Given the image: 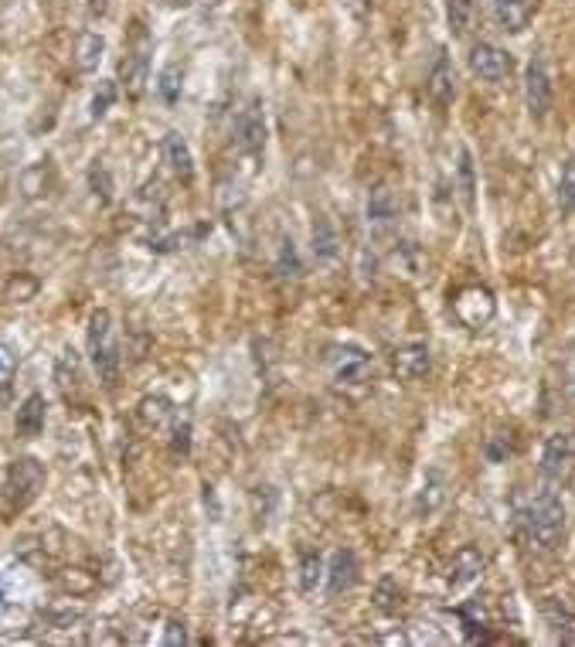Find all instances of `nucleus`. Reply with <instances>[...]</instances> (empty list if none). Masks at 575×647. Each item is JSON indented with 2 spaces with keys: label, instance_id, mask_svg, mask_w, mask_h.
Returning <instances> with one entry per match:
<instances>
[{
  "label": "nucleus",
  "instance_id": "f257e3e1",
  "mask_svg": "<svg viewBox=\"0 0 575 647\" xmlns=\"http://www.w3.org/2000/svg\"><path fill=\"white\" fill-rule=\"evenodd\" d=\"M514 525L528 549L552 552L565 532V504L555 491H538L518 508Z\"/></svg>",
  "mask_w": 575,
  "mask_h": 647
},
{
  "label": "nucleus",
  "instance_id": "f03ea898",
  "mask_svg": "<svg viewBox=\"0 0 575 647\" xmlns=\"http://www.w3.org/2000/svg\"><path fill=\"white\" fill-rule=\"evenodd\" d=\"M89 358H92V368H96L99 382L116 385V375H120V348H116L109 310H96V314L89 317Z\"/></svg>",
  "mask_w": 575,
  "mask_h": 647
},
{
  "label": "nucleus",
  "instance_id": "7ed1b4c3",
  "mask_svg": "<svg viewBox=\"0 0 575 647\" xmlns=\"http://www.w3.org/2000/svg\"><path fill=\"white\" fill-rule=\"evenodd\" d=\"M41 487H45V467L35 457H18L7 467V477H4V504L11 511L28 508L38 498Z\"/></svg>",
  "mask_w": 575,
  "mask_h": 647
},
{
  "label": "nucleus",
  "instance_id": "20e7f679",
  "mask_svg": "<svg viewBox=\"0 0 575 647\" xmlns=\"http://www.w3.org/2000/svg\"><path fill=\"white\" fill-rule=\"evenodd\" d=\"M327 368H331L337 385H365L371 372H375V361L358 344H331L327 348Z\"/></svg>",
  "mask_w": 575,
  "mask_h": 647
},
{
  "label": "nucleus",
  "instance_id": "39448f33",
  "mask_svg": "<svg viewBox=\"0 0 575 647\" xmlns=\"http://www.w3.org/2000/svg\"><path fill=\"white\" fill-rule=\"evenodd\" d=\"M150 52H154V41H150L147 28L137 24L130 48H126V55L120 62V82L126 86V96L137 99L143 92V86H147V79H150Z\"/></svg>",
  "mask_w": 575,
  "mask_h": 647
},
{
  "label": "nucleus",
  "instance_id": "423d86ee",
  "mask_svg": "<svg viewBox=\"0 0 575 647\" xmlns=\"http://www.w3.org/2000/svg\"><path fill=\"white\" fill-rule=\"evenodd\" d=\"M541 474H545L552 484L572 481V474H575V436L572 433L548 436L545 450H541Z\"/></svg>",
  "mask_w": 575,
  "mask_h": 647
},
{
  "label": "nucleus",
  "instance_id": "0eeeda50",
  "mask_svg": "<svg viewBox=\"0 0 575 647\" xmlns=\"http://www.w3.org/2000/svg\"><path fill=\"white\" fill-rule=\"evenodd\" d=\"M453 314L460 317L463 327H470V331H480V327H487L494 321L497 314V304H494V293L487 287H467L456 293L453 300Z\"/></svg>",
  "mask_w": 575,
  "mask_h": 647
},
{
  "label": "nucleus",
  "instance_id": "6e6552de",
  "mask_svg": "<svg viewBox=\"0 0 575 647\" xmlns=\"http://www.w3.org/2000/svg\"><path fill=\"white\" fill-rule=\"evenodd\" d=\"M524 103H528V113L541 120L552 106V75H548L545 58L535 55L524 69Z\"/></svg>",
  "mask_w": 575,
  "mask_h": 647
},
{
  "label": "nucleus",
  "instance_id": "1a4fd4ad",
  "mask_svg": "<svg viewBox=\"0 0 575 647\" xmlns=\"http://www.w3.org/2000/svg\"><path fill=\"white\" fill-rule=\"evenodd\" d=\"M235 144L242 154H262L266 147V113L259 103H249L235 120Z\"/></svg>",
  "mask_w": 575,
  "mask_h": 647
},
{
  "label": "nucleus",
  "instance_id": "9d476101",
  "mask_svg": "<svg viewBox=\"0 0 575 647\" xmlns=\"http://www.w3.org/2000/svg\"><path fill=\"white\" fill-rule=\"evenodd\" d=\"M470 69L484 82H501L504 75H511V55L501 52L497 45H490V41H480L470 52Z\"/></svg>",
  "mask_w": 575,
  "mask_h": 647
},
{
  "label": "nucleus",
  "instance_id": "9b49d317",
  "mask_svg": "<svg viewBox=\"0 0 575 647\" xmlns=\"http://www.w3.org/2000/svg\"><path fill=\"white\" fill-rule=\"evenodd\" d=\"M429 365H433V358H429V348L422 341H405L392 351V372L405 382L429 375Z\"/></svg>",
  "mask_w": 575,
  "mask_h": 647
},
{
  "label": "nucleus",
  "instance_id": "f8f14e48",
  "mask_svg": "<svg viewBox=\"0 0 575 647\" xmlns=\"http://www.w3.org/2000/svg\"><path fill=\"white\" fill-rule=\"evenodd\" d=\"M426 92H429V99H433L436 106H450L453 96H456V69H453L450 55H446L443 48H439L433 69H429Z\"/></svg>",
  "mask_w": 575,
  "mask_h": 647
},
{
  "label": "nucleus",
  "instance_id": "ddd939ff",
  "mask_svg": "<svg viewBox=\"0 0 575 647\" xmlns=\"http://www.w3.org/2000/svg\"><path fill=\"white\" fill-rule=\"evenodd\" d=\"M45 416H48L45 396H41V392H31V396L18 406V416H14V433H18L21 440H35V436L45 430Z\"/></svg>",
  "mask_w": 575,
  "mask_h": 647
},
{
  "label": "nucleus",
  "instance_id": "4468645a",
  "mask_svg": "<svg viewBox=\"0 0 575 647\" xmlns=\"http://www.w3.org/2000/svg\"><path fill=\"white\" fill-rule=\"evenodd\" d=\"M358 573H361L358 556H354L351 549H337L331 556V566H327V590L334 596L351 590V586L358 583Z\"/></svg>",
  "mask_w": 575,
  "mask_h": 647
},
{
  "label": "nucleus",
  "instance_id": "2eb2a0df",
  "mask_svg": "<svg viewBox=\"0 0 575 647\" xmlns=\"http://www.w3.org/2000/svg\"><path fill=\"white\" fill-rule=\"evenodd\" d=\"M535 11H538V0H494V18L504 31H511V35L528 28Z\"/></svg>",
  "mask_w": 575,
  "mask_h": 647
},
{
  "label": "nucleus",
  "instance_id": "dca6fc26",
  "mask_svg": "<svg viewBox=\"0 0 575 647\" xmlns=\"http://www.w3.org/2000/svg\"><path fill=\"white\" fill-rule=\"evenodd\" d=\"M164 161L174 171L177 181H184V184L194 181V154L181 133H167L164 137Z\"/></svg>",
  "mask_w": 575,
  "mask_h": 647
},
{
  "label": "nucleus",
  "instance_id": "f3484780",
  "mask_svg": "<svg viewBox=\"0 0 575 647\" xmlns=\"http://www.w3.org/2000/svg\"><path fill=\"white\" fill-rule=\"evenodd\" d=\"M484 556H480L477 549H460L453 556V562H450V573H446V583L453 586V590H460V586H467V583H473V579H477L480 573H484Z\"/></svg>",
  "mask_w": 575,
  "mask_h": 647
},
{
  "label": "nucleus",
  "instance_id": "a211bd4d",
  "mask_svg": "<svg viewBox=\"0 0 575 647\" xmlns=\"http://www.w3.org/2000/svg\"><path fill=\"white\" fill-rule=\"evenodd\" d=\"M402 205H399V195H395L392 188H375L368 195V222L375 225V229H382V225H392L395 218H399Z\"/></svg>",
  "mask_w": 575,
  "mask_h": 647
},
{
  "label": "nucleus",
  "instance_id": "6ab92c4d",
  "mask_svg": "<svg viewBox=\"0 0 575 647\" xmlns=\"http://www.w3.org/2000/svg\"><path fill=\"white\" fill-rule=\"evenodd\" d=\"M103 52H106V38L99 31H82L79 45H75V65H79V72H96L99 62H103Z\"/></svg>",
  "mask_w": 575,
  "mask_h": 647
},
{
  "label": "nucleus",
  "instance_id": "aec40b11",
  "mask_svg": "<svg viewBox=\"0 0 575 647\" xmlns=\"http://www.w3.org/2000/svg\"><path fill=\"white\" fill-rule=\"evenodd\" d=\"M337 252H341V239H337L334 225L327 222V218H317V225H314V256H317V263H331V259H337Z\"/></svg>",
  "mask_w": 575,
  "mask_h": 647
},
{
  "label": "nucleus",
  "instance_id": "412c9836",
  "mask_svg": "<svg viewBox=\"0 0 575 647\" xmlns=\"http://www.w3.org/2000/svg\"><path fill=\"white\" fill-rule=\"evenodd\" d=\"M446 21L456 38H463L473 24V0H446Z\"/></svg>",
  "mask_w": 575,
  "mask_h": 647
},
{
  "label": "nucleus",
  "instance_id": "4be33fe9",
  "mask_svg": "<svg viewBox=\"0 0 575 647\" xmlns=\"http://www.w3.org/2000/svg\"><path fill=\"white\" fill-rule=\"evenodd\" d=\"M446 498V481H443V474L439 470H429V477H426V484H422V494H419V511H436L439 504H443Z\"/></svg>",
  "mask_w": 575,
  "mask_h": 647
},
{
  "label": "nucleus",
  "instance_id": "5701e85b",
  "mask_svg": "<svg viewBox=\"0 0 575 647\" xmlns=\"http://www.w3.org/2000/svg\"><path fill=\"white\" fill-rule=\"evenodd\" d=\"M181 86H184V75L177 65H164V72L157 75V92L167 106H174L181 99Z\"/></svg>",
  "mask_w": 575,
  "mask_h": 647
},
{
  "label": "nucleus",
  "instance_id": "b1692460",
  "mask_svg": "<svg viewBox=\"0 0 575 647\" xmlns=\"http://www.w3.org/2000/svg\"><path fill=\"white\" fill-rule=\"evenodd\" d=\"M140 416L147 419L150 426H171L177 419V409L167 399H147V402H143V409H140Z\"/></svg>",
  "mask_w": 575,
  "mask_h": 647
},
{
  "label": "nucleus",
  "instance_id": "393cba45",
  "mask_svg": "<svg viewBox=\"0 0 575 647\" xmlns=\"http://www.w3.org/2000/svg\"><path fill=\"white\" fill-rule=\"evenodd\" d=\"M276 273L279 276H303V263H300V252H297V246H293L290 239H283L279 242V256H276Z\"/></svg>",
  "mask_w": 575,
  "mask_h": 647
},
{
  "label": "nucleus",
  "instance_id": "a878e982",
  "mask_svg": "<svg viewBox=\"0 0 575 647\" xmlns=\"http://www.w3.org/2000/svg\"><path fill=\"white\" fill-rule=\"evenodd\" d=\"M558 208L575 218V161L565 164L562 181H558Z\"/></svg>",
  "mask_w": 575,
  "mask_h": 647
},
{
  "label": "nucleus",
  "instance_id": "bb28decb",
  "mask_svg": "<svg viewBox=\"0 0 575 647\" xmlns=\"http://www.w3.org/2000/svg\"><path fill=\"white\" fill-rule=\"evenodd\" d=\"M113 103H116V82H99L96 96H92V103H89V116L92 120H103Z\"/></svg>",
  "mask_w": 575,
  "mask_h": 647
},
{
  "label": "nucleus",
  "instance_id": "cd10ccee",
  "mask_svg": "<svg viewBox=\"0 0 575 647\" xmlns=\"http://www.w3.org/2000/svg\"><path fill=\"white\" fill-rule=\"evenodd\" d=\"M514 453V440H511V433H494L487 440V447H484V457L490 460V464H504L507 457Z\"/></svg>",
  "mask_w": 575,
  "mask_h": 647
},
{
  "label": "nucleus",
  "instance_id": "c85d7f7f",
  "mask_svg": "<svg viewBox=\"0 0 575 647\" xmlns=\"http://www.w3.org/2000/svg\"><path fill=\"white\" fill-rule=\"evenodd\" d=\"M320 573H324V562H320V556H314V552H303V556H300V586H303V590H314Z\"/></svg>",
  "mask_w": 575,
  "mask_h": 647
},
{
  "label": "nucleus",
  "instance_id": "c756f323",
  "mask_svg": "<svg viewBox=\"0 0 575 647\" xmlns=\"http://www.w3.org/2000/svg\"><path fill=\"white\" fill-rule=\"evenodd\" d=\"M14 372H18V355H14L7 344H0V396L11 389L14 382Z\"/></svg>",
  "mask_w": 575,
  "mask_h": 647
},
{
  "label": "nucleus",
  "instance_id": "7c9ffc66",
  "mask_svg": "<svg viewBox=\"0 0 575 647\" xmlns=\"http://www.w3.org/2000/svg\"><path fill=\"white\" fill-rule=\"evenodd\" d=\"M460 181H463V198H467V205H470L473 201V164H470L467 150H460Z\"/></svg>",
  "mask_w": 575,
  "mask_h": 647
},
{
  "label": "nucleus",
  "instance_id": "2f4dec72",
  "mask_svg": "<svg viewBox=\"0 0 575 647\" xmlns=\"http://www.w3.org/2000/svg\"><path fill=\"white\" fill-rule=\"evenodd\" d=\"M164 644H188V630H184V620H167V634H164Z\"/></svg>",
  "mask_w": 575,
  "mask_h": 647
},
{
  "label": "nucleus",
  "instance_id": "473e14b6",
  "mask_svg": "<svg viewBox=\"0 0 575 647\" xmlns=\"http://www.w3.org/2000/svg\"><path fill=\"white\" fill-rule=\"evenodd\" d=\"M555 630H558V637H562V644H575V617H569V613H562V617L555 620Z\"/></svg>",
  "mask_w": 575,
  "mask_h": 647
},
{
  "label": "nucleus",
  "instance_id": "72a5a7b5",
  "mask_svg": "<svg viewBox=\"0 0 575 647\" xmlns=\"http://www.w3.org/2000/svg\"><path fill=\"white\" fill-rule=\"evenodd\" d=\"M35 290H38L35 280H24V287H18V280H14L11 290H7V297H18V304H24L28 297H35Z\"/></svg>",
  "mask_w": 575,
  "mask_h": 647
},
{
  "label": "nucleus",
  "instance_id": "f704fd0d",
  "mask_svg": "<svg viewBox=\"0 0 575 647\" xmlns=\"http://www.w3.org/2000/svg\"><path fill=\"white\" fill-rule=\"evenodd\" d=\"M167 4H174V7H188V4H194V0H167Z\"/></svg>",
  "mask_w": 575,
  "mask_h": 647
},
{
  "label": "nucleus",
  "instance_id": "c9c22d12",
  "mask_svg": "<svg viewBox=\"0 0 575 647\" xmlns=\"http://www.w3.org/2000/svg\"><path fill=\"white\" fill-rule=\"evenodd\" d=\"M572 396H575V355H572Z\"/></svg>",
  "mask_w": 575,
  "mask_h": 647
}]
</instances>
